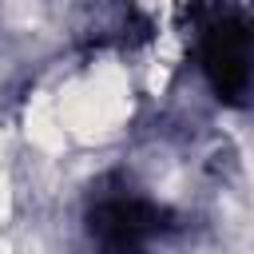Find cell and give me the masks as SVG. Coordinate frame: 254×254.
<instances>
[{
    "instance_id": "cell-1",
    "label": "cell",
    "mask_w": 254,
    "mask_h": 254,
    "mask_svg": "<svg viewBox=\"0 0 254 254\" xmlns=\"http://www.w3.org/2000/svg\"><path fill=\"white\" fill-rule=\"evenodd\" d=\"M202 71L222 99H238L254 83V28L242 20H222L202 36Z\"/></svg>"
}]
</instances>
